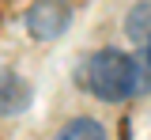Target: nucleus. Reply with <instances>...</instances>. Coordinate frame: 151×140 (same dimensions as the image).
<instances>
[{
	"label": "nucleus",
	"mask_w": 151,
	"mask_h": 140,
	"mask_svg": "<svg viewBox=\"0 0 151 140\" xmlns=\"http://www.w3.org/2000/svg\"><path fill=\"white\" fill-rule=\"evenodd\" d=\"M27 27L34 38H57L68 27V4L64 0H38L27 12Z\"/></svg>",
	"instance_id": "f03ea898"
},
{
	"label": "nucleus",
	"mask_w": 151,
	"mask_h": 140,
	"mask_svg": "<svg viewBox=\"0 0 151 140\" xmlns=\"http://www.w3.org/2000/svg\"><path fill=\"white\" fill-rule=\"evenodd\" d=\"M129 38L136 45L151 42V4H140V8L129 12Z\"/></svg>",
	"instance_id": "39448f33"
},
{
	"label": "nucleus",
	"mask_w": 151,
	"mask_h": 140,
	"mask_svg": "<svg viewBox=\"0 0 151 140\" xmlns=\"http://www.w3.org/2000/svg\"><path fill=\"white\" fill-rule=\"evenodd\" d=\"M83 80L98 99L117 102L129 95H144L151 87V61L147 57H129L121 49H102L87 61Z\"/></svg>",
	"instance_id": "f257e3e1"
},
{
	"label": "nucleus",
	"mask_w": 151,
	"mask_h": 140,
	"mask_svg": "<svg viewBox=\"0 0 151 140\" xmlns=\"http://www.w3.org/2000/svg\"><path fill=\"white\" fill-rule=\"evenodd\" d=\"M30 102V87L15 76H0V114H15Z\"/></svg>",
	"instance_id": "7ed1b4c3"
},
{
	"label": "nucleus",
	"mask_w": 151,
	"mask_h": 140,
	"mask_svg": "<svg viewBox=\"0 0 151 140\" xmlns=\"http://www.w3.org/2000/svg\"><path fill=\"white\" fill-rule=\"evenodd\" d=\"M147 61H151V42H147Z\"/></svg>",
	"instance_id": "423d86ee"
},
{
	"label": "nucleus",
	"mask_w": 151,
	"mask_h": 140,
	"mask_svg": "<svg viewBox=\"0 0 151 140\" xmlns=\"http://www.w3.org/2000/svg\"><path fill=\"white\" fill-rule=\"evenodd\" d=\"M57 140H106V133H102V125L91 118H76L68 121L60 133H57Z\"/></svg>",
	"instance_id": "20e7f679"
}]
</instances>
